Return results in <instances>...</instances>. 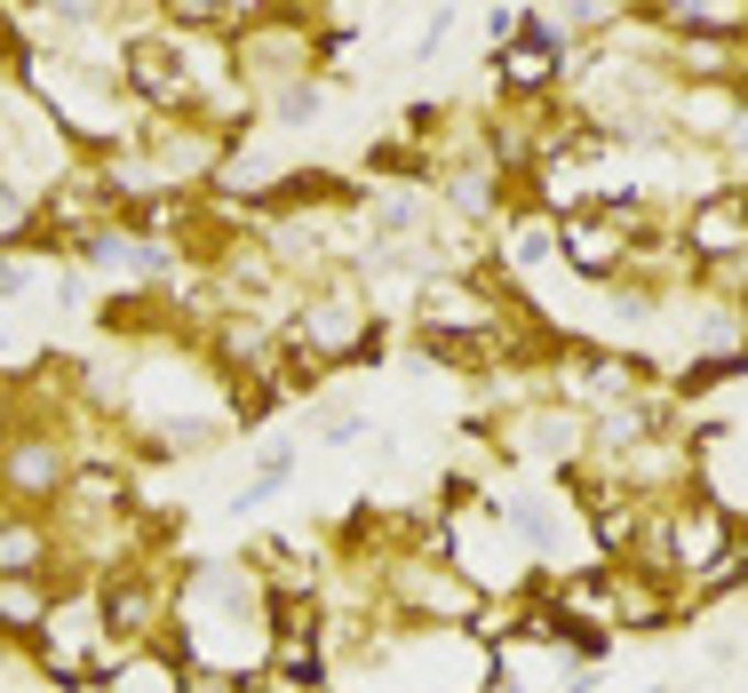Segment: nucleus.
Returning <instances> with one entry per match:
<instances>
[{
	"label": "nucleus",
	"instance_id": "obj_5",
	"mask_svg": "<svg viewBox=\"0 0 748 693\" xmlns=\"http://www.w3.org/2000/svg\"><path fill=\"white\" fill-rule=\"evenodd\" d=\"M0 574H56L64 582V550H56L48 510H16L0 526Z\"/></svg>",
	"mask_w": 748,
	"mask_h": 693
},
{
	"label": "nucleus",
	"instance_id": "obj_3",
	"mask_svg": "<svg viewBox=\"0 0 748 693\" xmlns=\"http://www.w3.org/2000/svg\"><path fill=\"white\" fill-rule=\"evenodd\" d=\"M105 582H56V606L41 622V638L24 646V662L41 670L56 693L96 685V653H105Z\"/></svg>",
	"mask_w": 748,
	"mask_h": 693
},
{
	"label": "nucleus",
	"instance_id": "obj_4",
	"mask_svg": "<svg viewBox=\"0 0 748 693\" xmlns=\"http://www.w3.org/2000/svg\"><path fill=\"white\" fill-rule=\"evenodd\" d=\"M573 32L565 24H550V16H518V32L494 48V96H565V80H573Z\"/></svg>",
	"mask_w": 748,
	"mask_h": 693
},
{
	"label": "nucleus",
	"instance_id": "obj_2",
	"mask_svg": "<svg viewBox=\"0 0 748 693\" xmlns=\"http://www.w3.org/2000/svg\"><path fill=\"white\" fill-rule=\"evenodd\" d=\"M685 248H693V287L725 311H748V184H717L685 208Z\"/></svg>",
	"mask_w": 748,
	"mask_h": 693
},
{
	"label": "nucleus",
	"instance_id": "obj_6",
	"mask_svg": "<svg viewBox=\"0 0 748 693\" xmlns=\"http://www.w3.org/2000/svg\"><path fill=\"white\" fill-rule=\"evenodd\" d=\"M56 606V574H0V646H32Z\"/></svg>",
	"mask_w": 748,
	"mask_h": 693
},
{
	"label": "nucleus",
	"instance_id": "obj_1",
	"mask_svg": "<svg viewBox=\"0 0 748 693\" xmlns=\"http://www.w3.org/2000/svg\"><path fill=\"white\" fill-rule=\"evenodd\" d=\"M287 343L311 359V367H359V359H374L383 351V311H374V287H366V272H327V279H311L295 295V327H287Z\"/></svg>",
	"mask_w": 748,
	"mask_h": 693
}]
</instances>
